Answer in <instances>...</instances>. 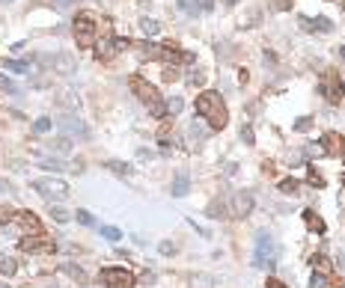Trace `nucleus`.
<instances>
[{
	"instance_id": "nucleus-24",
	"label": "nucleus",
	"mask_w": 345,
	"mask_h": 288,
	"mask_svg": "<svg viewBox=\"0 0 345 288\" xmlns=\"http://www.w3.org/2000/svg\"><path fill=\"white\" fill-rule=\"evenodd\" d=\"M39 167L48 170V172H66V170H69V164H63V161H57V158H45Z\"/></svg>"
},
{
	"instance_id": "nucleus-16",
	"label": "nucleus",
	"mask_w": 345,
	"mask_h": 288,
	"mask_svg": "<svg viewBox=\"0 0 345 288\" xmlns=\"http://www.w3.org/2000/svg\"><path fill=\"white\" fill-rule=\"evenodd\" d=\"M15 220L21 229H27V232H42V223H39V217H36L33 211H18Z\"/></svg>"
},
{
	"instance_id": "nucleus-31",
	"label": "nucleus",
	"mask_w": 345,
	"mask_h": 288,
	"mask_svg": "<svg viewBox=\"0 0 345 288\" xmlns=\"http://www.w3.org/2000/svg\"><path fill=\"white\" fill-rule=\"evenodd\" d=\"M310 265H312V268H322V271H328V268H330L328 255H322V253H312L310 255Z\"/></svg>"
},
{
	"instance_id": "nucleus-28",
	"label": "nucleus",
	"mask_w": 345,
	"mask_h": 288,
	"mask_svg": "<svg viewBox=\"0 0 345 288\" xmlns=\"http://www.w3.org/2000/svg\"><path fill=\"white\" fill-rule=\"evenodd\" d=\"M140 30H143L146 36H155L158 30H161V24H158V21H152V18H143V21H140Z\"/></svg>"
},
{
	"instance_id": "nucleus-27",
	"label": "nucleus",
	"mask_w": 345,
	"mask_h": 288,
	"mask_svg": "<svg viewBox=\"0 0 345 288\" xmlns=\"http://www.w3.org/2000/svg\"><path fill=\"white\" fill-rule=\"evenodd\" d=\"M3 68L6 71H15V74H24V71H30V63H24V60H6Z\"/></svg>"
},
{
	"instance_id": "nucleus-41",
	"label": "nucleus",
	"mask_w": 345,
	"mask_h": 288,
	"mask_svg": "<svg viewBox=\"0 0 345 288\" xmlns=\"http://www.w3.org/2000/svg\"><path fill=\"white\" fill-rule=\"evenodd\" d=\"M310 128H312V119L310 116H304V119L294 122V131H310Z\"/></svg>"
},
{
	"instance_id": "nucleus-13",
	"label": "nucleus",
	"mask_w": 345,
	"mask_h": 288,
	"mask_svg": "<svg viewBox=\"0 0 345 288\" xmlns=\"http://www.w3.org/2000/svg\"><path fill=\"white\" fill-rule=\"evenodd\" d=\"M39 63L51 66L54 71H60V74H69V71H75V57H71V54H57V57H39Z\"/></svg>"
},
{
	"instance_id": "nucleus-6",
	"label": "nucleus",
	"mask_w": 345,
	"mask_h": 288,
	"mask_svg": "<svg viewBox=\"0 0 345 288\" xmlns=\"http://www.w3.org/2000/svg\"><path fill=\"white\" fill-rule=\"evenodd\" d=\"M98 279H102L107 288H134V273L125 271V268H102L98 273Z\"/></svg>"
},
{
	"instance_id": "nucleus-40",
	"label": "nucleus",
	"mask_w": 345,
	"mask_h": 288,
	"mask_svg": "<svg viewBox=\"0 0 345 288\" xmlns=\"http://www.w3.org/2000/svg\"><path fill=\"white\" fill-rule=\"evenodd\" d=\"M310 288H328V279L322 273H312L310 276Z\"/></svg>"
},
{
	"instance_id": "nucleus-49",
	"label": "nucleus",
	"mask_w": 345,
	"mask_h": 288,
	"mask_svg": "<svg viewBox=\"0 0 345 288\" xmlns=\"http://www.w3.org/2000/svg\"><path fill=\"white\" fill-rule=\"evenodd\" d=\"M0 190H9V185H6V181H3V178H0Z\"/></svg>"
},
{
	"instance_id": "nucleus-48",
	"label": "nucleus",
	"mask_w": 345,
	"mask_h": 288,
	"mask_svg": "<svg viewBox=\"0 0 345 288\" xmlns=\"http://www.w3.org/2000/svg\"><path fill=\"white\" fill-rule=\"evenodd\" d=\"M336 57H339V60L345 63V45H339V48H336Z\"/></svg>"
},
{
	"instance_id": "nucleus-23",
	"label": "nucleus",
	"mask_w": 345,
	"mask_h": 288,
	"mask_svg": "<svg viewBox=\"0 0 345 288\" xmlns=\"http://www.w3.org/2000/svg\"><path fill=\"white\" fill-rule=\"evenodd\" d=\"M170 140H172L170 122L164 119V122H161V128H158V143H161V149H170Z\"/></svg>"
},
{
	"instance_id": "nucleus-2",
	"label": "nucleus",
	"mask_w": 345,
	"mask_h": 288,
	"mask_svg": "<svg viewBox=\"0 0 345 288\" xmlns=\"http://www.w3.org/2000/svg\"><path fill=\"white\" fill-rule=\"evenodd\" d=\"M128 86H131V92L137 95V101L149 107V113H152L155 119L167 116V101L161 98V92H158V89L149 84L143 74H131V77H128Z\"/></svg>"
},
{
	"instance_id": "nucleus-37",
	"label": "nucleus",
	"mask_w": 345,
	"mask_h": 288,
	"mask_svg": "<svg viewBox=\"0 0 345 288\" xmlns=\"http://www.w3.org/2000/svg\"><path fill=\"white\" fill-rule=\"evenodd\" d=\"M241 140L247 143V146H253V143H256V134H253V128H250V125H241Z\"/></svg>"
},
{
	"instance_id": "nucleus-38",
	"label": "nucleus",
	"mask_w": 345,
	"mask_h": 288,
	"mask_svg": "<svg viewBox=\"0 0 345 288\" xmlns=\"http://www.w3.org/2000/svg\"><path fill=\"white\" fill-rule=\"evenodd\" d=\"M18 211H12V208H6V205H0V223H12L15 220Z\"/></svg>"
},
{
	"instance_id": "nucleus-19",
	"label": "nucleus",
	"mask_w": 345,
	"mask_h": 288,
	"mask_svg": "<svg viewBox=\"0 0 345 288\" xmlns=\"http://www.w3.org/2000/svg\"><path fill=\"white\" fill-rule=\"evenodd\" d=\"M206 214L211 217V220H220V217H229V202H224V199H214V202L206 208Z\"/></svg>"
},
{
	"instance_id": "nucleus-26",
	"label": "nucleus",
	"mask_w": 345,
	"mask_h": 288,
	"mask_svg": "<svg viewBox=\"0 0 345 288\" xmlns=\"http://www.w3.org/2000/svg\"><path fill=\"white\" fill-rule=\"evenodd\" d=\"M15 271H18L15 258H12V255H0V273H3V276H12Z\"/></svg>"
},
{
	"instance_id": "nucleus-15",
	"label": "nucleus",
	"mask_w": 345,
	"mask_h": 288,
	"mask_svg": "<svg viewBox=\"0 0 345 288\" xmlns=\"http://www.w3.org/2000/svg\"><path fill=\"white\" fill-rule=\"evenodd\" d=\"M190 190V172L185 170V167H182V170L176 172V178H172V196H185V193H188Z\"/></svg>"
},
{
	"instance_id": "nucleus-11",
	"label": "nucleus",
	"mask_w": 345,
	"mask_h": 288,
	"mask_svg": "<svg viewBox=\"0 0 345 288\" xmlns=\"http://www.w3.org/2000/svg\"><path fill=\"white\" fill-rule=\"evenodd\" d=\"M57 125L66 131V137H89V128H86L81 119L75 116V113H66V116L57 119Z\"/></svg>"
},
{
	"instance_id": "nucleus-46",
	"label": "nucleus",
	"mask_w": 345,
	"mask_h": 288,
	"mask_svg": "<svg viewBox=\"0 0 345 288\" xmlns=\"http://www.w3.org/2000/svg\"><path fill=\"white\" fill-rule=\"evenodd\" d=\"M51 6H57V9H69L71 6V0H48Z\"/></svg>"
},
{
	"instance_id": "nucleus-33",
	"label": "nucleus",
	"mask_w": 345,
	"mask_h": 288,
	"mask_svg": "<svg viewBox=\"0 0 345 288\" xmlns=\"http://www.w3.org/2000/svg\"><path fill=\"white\" fill-rule=\"evenodd\" d=\"M33 131H36V134H48V131H51V119H48V116L36 119V122H33Z\"/></svg>"
},
{
	"instance_id": "nucleus-4",
	"label": "nucleus",
	"mask_w": 345,
	"mask_h": 288,
	"mask_svg": "<svg viewBox=\"0 0 345 288\" xmlns=\"http://www.w3.org/2000/svg\"><path fill=\"white\" fill-rule=\"evenodd\" d=\"M71 36L78 42V48H95V39H98V24L92 12H81V15L71 21Z\"/></svg>"
},
{
	"instance_id": "nucleus-9",
	"label": "nucleus",
	"mask_w": 345,
	"mask_h": 288,
	"mask_svg": "<svg viewBox=\"0 0 345 288\" xmlns=\"http://www.w3.org/2000/svg\"><path fill=\"white\" fill-rule=\"evenodd\" d=\"M318 146H322V152L328 154V158H339V154L345 152V140H342V134H336V131H328V134H322Z\"/></svg>"
},
{
	"instance_id": "nucleus-51",
	"label": "nucleus",
	"mask_w": 345,
	"mask_h": 288,
	"mask_svg": "<svg viewBox=\"0 0 345 288\" xmlns=\"http://www.w3.org/2000/svg\"><path fill=\"white\" fill-rule=\"evenodd\" d=\"M0 3H12V0H0Z\"/></svg>"
},
{
	"instance_id": "nucleus-8",
	"label": "nucleus",
	"mask_w": 345,
	"mask_h": 288,
	"mask_svg": "<svg viewBox=\"0 0 345 288\" xmlns=\"http://www.w3.org/2000/svg\"><path fill=\"white\" fill-rule=\"evenodd\" d=\"M253 211V193L238 190L232 199H229V217H247Z\"/></svg>"
},
{
	"instance_id": "nucleus-18",
	"label": "nucleus",
	"mask_w": 345,
	"mask_h": 288,
	"mask_svg": "<svg viewBox=\"0 0 345 288\" xmlns=\"http://www.w3.org/2000/svg\"><path fill=\"white\" fill-rule=\"evenodd\" d=\"M60 271L66 273V276H71L75 282H81V285H86V271L81 268V265H71V261H63V265H60Z\"/></svg>"
},
{
	"instance_id": "nucleus-42",
	"label": "nucleus",
	"mask_w": 345,
	"mask_h": 288,
	"mask_svg": "<svg viewBox=\"0 0 345 288\" xmlns=\"http://www.w3.org/2000/svg\"><path fill=\"white\" fill-rule=\"evenodd\" d=\"M164 81H179V68H176V66H164Z\"/></svg>"
},
{
	"instance_id": "nucleus-10",
	"label": "nucleus",
	"mask_w": 345,
	"mask_h": 288,
	"mask_svg": "<svg viewBox=\"0 0 345 288\" xmlns=\"http://www.w3.org/2000/svg\"><path fill=\"white\" fill-rule=\"evenodd\" d=\"M119 51H122V45H119L116 36H104L102 42H95V57H98L102 63H110Z\"/></svg>"
},
{
	"instance_id": "nucleus-21",
	"label": "nucleus",
	"mask_w": 345,
	"mask_h": 288,
	"mask_svg": "<svg viewBox=\"0 0 345 288\" xmlns=\"http://www.w3.org/2000/svg\"><path fill=\"white\" fill-rule=\"evenodd\" d=\"M280 193H286V196H298V193H301V181H298V178H283V181H280Z\"/></svg>"
},
{
	"instance_id": "nucleus-53",
	"label": "nucleus",
	"mask_w": 345,
	"mask_h": 288,
	"mask_svg": "<svg viewBox=\"0 0 345 288\" xmlns=\"http://www.w3.org/2000/svg\"><path fill=\"white\" fill-rule=\"evenodd\" d=\"M51 288H57V285H51Z\"/></svg>"
},
{
	"instance_id": "nucleus-34",
	"label": "nucleus",
	"mask_w": 345,
	"mask_h": 288,
	"mask_svg": "<svg viewBox=\"0 0 345 288\" xmlns=\"http://www.w3.org/2000/svg\"><path fill=\"white\" fill-rule=\"evenodd\" d=\"M102 238H107V241L116 244V241L122 238V232H119V229H113V226H102Z\"/></svg>"
},
{
	"instance_id": "nucleus-14",
	"label": "nucleus",
	"mask_w": 345,
	"mask_h": 288,
	"mask_svg": "<svg viewBox=\"0 0 345 288\" xmlns=\"http://www.w3.org/2000/svg\"><path fill=\"white\" fill-rule=\"evenodd\" d=\"M301 30H307V33H333V21L325 15L318 18H301Z\"/></svg>"
},
{
	"instance_id": "nucleus-22",
	"label": "nucleus",
	"mask_w": 345,
	"mask_h": 288,
	"mask_svg": "<svg viewBox=\"0 0 345 288\" xmlns=\"http://www.w3.org/2000/svg\"><path fill=\"white\" fill-rule=\"evenodd\" d=\"M208 131H211V128H206V125H203L200 119H193V122H190V128H188L190 140H206V137H208Z\"/></svg>"
},
{
	"instance_id": "nucleus-52",
	"label": "nucleus",
	"mask_w": 345,
	"mask_h": 288,
	"mask_svg": "<svg viewBox=\"0 0 345 288\" xmlns=\"http://www.w3.org/2000/svg\"><path fill=\"white\" fill-rule=\"evenodd\" d=\"M336 3H339V0H336ZM342 3H345V0H342Z\"/></svg>"
},
{
	"instance_id": "nucleus-47",
	"label": "nucleus",
	"mask_w": 345,
	"mask_h": 288,
	"mask_svg": "<svg viewBox=\"0 0 345 288\" xmlns=\"http://www.w3.org/2000/svg\"><path fill=\"white\" fill-rule=\"evenodd\" d=\"M158 250H161V255H170V253H172V244H170V241H164Z\"/></svg>"
},
{
	"instance_id": "nucleus-30",
	"label": "nucleus",
	"mask_w": 345,
	"mask_h": 288,
	"mask_svg": "<svg viewBox=\"0 0 345 288\" xmlns=\"http://www.w3.org/2000/svg\"><path fill=\"white\" fill-rule=\"evenodd\" d=\"M182 107H185V101H182L179 95H172L170 101H167V113H170V116H179V113H182Z\"/></svg>"
},
{
	"instance_id": "nucleus-45",
	"label": "nucleus",
	"mask_w": 345,
	"mask_h": 288,
	"mask_svg": "<svg viewBox=\"0 0 345 288\" xmlns=\"http://www.w3.org/2000/svg\"><path fill=\"white\" fill-rule=\"evenodd\" d=\"M292 6V0H274V9L277 12H283V9H289Z\"/></svg>"
},
{
	"instance_id": "nucleus-32",
	"label": "nucleus",
	"mask_w": 345,
	"mask_h": 288,
	"mask_svg": "<svg viewBox=\"0 0 345 288\" xmlns=\"http://www.w3.org/2000/svg\"><path fill=\"white\" fill-rule=\"evenodd\" d=\"M75 217H78V223H81V226H95V217H92L89 211H84V208H78V211H75Z\"/></svg>"
},
{
	"instance_id": "nucleus-3",
	"label": "nucleus",
	"mask_w": 345,
	"mask_h": 288,
	"mask_svg": "<svg viewBox=\"0 0 345 288\" xmlns=\"http://www.w3.org/2000/svg\"><path fill=\"white\" fill-rule=\"evenodd\" d=\"M277 261H280V247H277L274 235L268 232H259L256 235V253H253V265L262 271H274Z\"/></svg>"
},
{
	"instance_id": "nucleus-44",
	"label": "nucleus",
	"mask_w": 345,
	"mask_h": 288,
	"mask_svg": "<svg viewBox=\"0 0 345 288\" xmlns=\"http://www.w3.org/2000/svg\"><path fill=\"white\" fill-rule=\"evenodd\" d=\"M265 288H289V285H286V282H280V279H274V276H268Z\"/></svg>"
},
{
	"instance_id": "nucleus-29",
	"label": "nucleus",
	"mask_w": 345,
	"mask_h": 288,
	"mask_svg": "<svg viewBox=\"0 0 345 288\" xmlns=\"http://www.w3.org/2000/svg\"><path fill=\"white\" fill-rule=\"evenodd\" d=\"M51 217L57 223H69L71 220V214L66 211V208H60V205H51Z\"/></svg>"
},
{
	"instance_id": "nucleus-43",
	"label": "nucleus",
	"mask_w": 345,
	"mask_h": 288,
	"mask_svg": "<svg viewBox=\"0 0 345 288\" xmlns=\"http://www.w3.org/2000/svg\"><path fill=\"white\" fill-rule=\"evenodd\" d=\"M196 9L200 12H211L214 9V0H196Z\"/></svg>"
},
{
	"instance_id": "nucleus-36",
	"label": "nucleus",
	"mask_w": 345,
	"mask_h": 288,
	"mask_svg": "<svg viewBox=\"0 0 345 288\" xmlns=\"http://www.w3.org/2000/svg\"><path fill=\"white\" fill-rule=\"evenodd\" d=\"M307 181H310V185H315V187H325V178L315 172V167H310V170H307Z\"/></svg>"
},
{
	"instance_id": "nucleus-35",
	"label": "nucleus",
	"mask_w": 345,
	"mask_h": 288,
	"mask_svg": "<svg viewBox=\"0 0 345 288\" xmlns=\"http://www.w3.org/2000/svg\"><path fill=\"white\" fill-rule=\"evenodd\" d=\"M0 92H9V95H15V92H18V86L12 84V81H9L6 74H0Z\"/></svg>"
},
{
	"instance_id": "nucleus-7",
	"label": "nucleus",
	"mask_w": 345,
	"mask_h": 288,
	"mask_svg": "<svg viewBox=\"0 0 345 288\" xmlns=\"http://www.w3.org/2000/svg\"><path fill=\"white\" fill-rule=\"evenodd\" d=\"M18 247L24 250V253H54L57 250V244H54V238H45L42 232H36L33 238H21L18 241Z\"/></svg>"
},
{
	"instance_id": "nucleus-5",
	"label": "nucleus",
	"mask_w": 345,
	"mask_h": 288,
	"mask_svg": "<svg viewBox=\"0 0 345 288\" xmlns=\"http://www.w3.org/2000/svg\"><path fill=\"white\" fill-rule=\"evenodd\" d=\"M318 92L325 95V101L328 104H342L345 101V84L342 77H339V71H322V81H318Z\"/></svg>"
},
{
	"instance_id": "nucleus-25",
	"label": "nucleus",
	"mask_w": 345,
	"mask_h": 288,
	"mask_svg": "<svg viewBox=\"0 0 345 288\" xmlns=\"http://www.w3.org/2000/svg\"><path fill=\"white\" fill-rule=\"evenodd\" d=\"M104 167H107L110 172H116V175H131V172H134L131 164H122V161H107Z\"/></svg>"
},
{
	"instance_id": "nucleus-20",
	"label": "nucleus",
	"mask_w": 345,
	"mask_h": 288,
	"mask_svg": "<svg viewBox=\"0 0 345 288\" xmlns=\"http://www.w3.org/2000/svg\"><path fill=\"white\" fill-rule=\"evenodd\" d=\"M48 146H51V152H57V154H69L71 152V137H57V140H51V143H48Z\"/></svg>"
},
{
	"instance_id": "nucleus-50",
	"label": "nucleus",
	"mask_w": 345,
	"mask_h": 288,
	"mask_svg": "<svg viewBox=\"0 0 345 288\" xmlns=\"http://www.w3.org/2000/svg\"><path fill=\"white\" fill-rule=\"evenodd\" d=\"M226 6H235V3H238V0H224Z\"/></svg>"
},
{
	"instance_id": "nucleus-12",
	"label": "nucleus",
	"mask_w": 345,
	"mask_h": 288,
	"mask_svg": "<svg viewBox=\"0 0 345 288\" xmlns=\"http://www.w3.org/2000/svg\"><path fill=\"white\" fill-rule=\"evenodd\" d=\"M30 187H33L36 193L48 196V199H66V196H69V187H66V185H60V181L54 185V181H42V178H39V181H33Z\"/></svg>"
},
{
	"instance_id": "nucleus-1",
	"label": "nucleus",
	"mask_w": 345,
	"mask_h": 288,
	"mask_svg": "<svg viewBox=\"0 0 345 288\" xmlns=\"http://www.w3.org/2000/svg\"><path fill=\"white\" fill-rule=\"evenodd\" d=\"M193 113H196L200 119H206L211 131H220V128H226V122H229V110H226L220 92H214V89H206V92L196 95Z\"/></svg>"
},
{
	"instance_id": "nucleus-17",
	"label": "nucleus",
	"mask_w": 345,
	"mask_h": 288,
	"mask_svg": "<svg viewBox=\"0 0 345 288\" xmlns=\"http://www.w3.org/2000/svg\"><path fill=\"white\" fill-rule=\"evenodd\" d=\"M304 223H307V229H310V232H318V235H325V232H328L325 220H322L312 208H307V211H304Z\"/></svg>"
},
{
	"instance_id": "nucleus-39",
	"label": "nucleus",
	"mask_w": 345,
	"mask_h": 288,
	"mask_svg": "<svg viewBox=\"0 0 345 288\" xmlns=\"http://www.w3.org/2000/svg\"><path fill=\"white\" fill-rule=\"evenodd\" d=\"M188 84L190 86H203V84H206V74H203V71H190V74H188Z\"/></svg>"
}]
</instances>
